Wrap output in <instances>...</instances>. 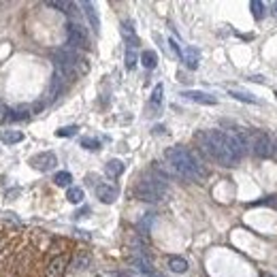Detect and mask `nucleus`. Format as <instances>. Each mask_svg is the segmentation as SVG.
Returning <instances> with one entry per match:
<instances>
[{
    "label": "nucleus",
    "mask_w": 277,
    "mask_h": 277,
    "mask_svg": "<svg viewBox=\"0 0 277 277\" xmlns=\"http://www.w3.org/2000/svg\"><path fill=\"white\" fill-rule=\"evenodd\" d=\"M162 96H164V88H162V83H158V86L154 88V92H152V98H149V105L154 107V109H160Z\"/></svg>",
    "instance_id": "nucleus-19"
},
{
    "label": "nucleus",
    "mask_w": 277,
    "mask_h": 277,
    "mask_svg": "<svg viewBox=\"0 0 277 277\" xmlns=\"http://www.w3.org/2000/svg\"><path fill=\"white\" fill-rule=\"evenodd\" d=\"M273 13H275V15H277V3H275V5H273Z\"/></svg>",
    "instance_id": "nucleus-29"
},
{
    "label": "nucleus",
    "mask_w": 277,
    "mask_h": 277,
    "mask_svg": "<svg viewBox=\"0 0 277 277\" xmlns=\"http://www.w3.org/2000/svg\"><path fill=\"white\" fill-rule=\"evenodd\" d=\"M66 37H68V43L73 45L75 49H88L90 47V34L79 21H68L66 23Z\"/></svg>",
    "instance_id": "nucleus-6"
},
{
    "label": "nucleus",
    "mask_w": 277,
    "mask_h": 277,
    "mask_svg": "<svg viewBox=\"0 0 277 277\" xmlns=\"http://www.w3.org/2000/svg\"><path fill=\"white\" fill-rule=\"evenodd\" d=\"M141 64L145 68H149V70L156 68V66H158V54L152 52V49H145L141 54Z\"/></svg>",
    "instance_id": "nucleus-17"
},
{
    "label": "nucleus",
    "mask_w": 277,
    "mask_h": 277,
    "mask_svg": "<svg viewBox=\"0 0 277 277\" xmlns=\"http://www.w3.org/2000/svg\"><path fill=\"white\" fill-rule=\"evenodd\" d=\"M105 173L109 175V177H113V179L119 177V175L124 173V162L122 160H109V162L105 164Z\"/></svg>",
    "instance_id": "nucleus-16"
},
{
    "label": "nucleus",
    "mask_w": 277,
    "mask_h": 277,
    "mask_svg": "<svg viewBox=\"0 0 277 277\" xmlns=\"http://www.w3.org/2000/svg\"><path fill=\"white\" fill-rule=\"evenodd\" d=\"M182 58H184V62H186V66H188L190 70L198 68V62H200V52L196 49L194 45H188L186 49L182 52Z\"/></svg>",
    "instance_id": "nucleus-11"
},
{
    "label": "nucleus",
    "mask_w": 277,
    "mask_h": 277,
    "mask_svg": "<svg viewBox=\"0 0 277 277\" xmlns=\"http://www.w3.org/2000/svg\"><path fill=\"white\" fill-rule=\"evenodd\" d=\"M168 269L173 273H186L188 271V260L182 258V256H168Z\"/></svg>",
    "instance_id": "nucleus-15"
},
{
    "label": "nucleus",
    "mask_w": 277,
    "mask_h": 277,
    "mask_svg": "<svg viewBox=\"0 0 277 277\" xmlns=\"http://www.w3.org/2000/svg\"><path fill=\"white\" fill-rule=\"evenodd\" d=\"M81 9H83V13H86L88 21L92 23V28L98 32V30H100V19H98V13H96L94 5H92V3H81Z\"/></svg>",
    "instance_id": "nucleus-13"
},
{
    "label": "nucleus",
    "mask_w": 277,
    "mask_h": 277,
    "mask_svg": "<svg viewBox=\"0 0 277 277\" xmlns=\"http://www.w3.org/2000/svg\"><path fill=\"white\" fill-rule=\"evenodd\" d=\"M0 141L7 143V145H15V143L23 141V132L21 130H0Z\"/></svg>",
    "instance_id": "nucleus-14"
},
{
    "label": "nucleus",
    "mask_w": 277,
    "mask_h": 277,
    "mask_svg": "<svg viewBox=\"0 0 277 277\" xmlns=\"http://www.w3.org/2000/svg\"><path fill=\"white\" fill-rule=\"evenodd\" d=\"M79 128L77 126H64V128H60V130H56V135L58 137H73L75 132H77Z\"/></svg>",
    "instance_id": "nucleus-27"
},
{
    "label": "nucleus",
    "mask_w": 277,
    "mask_h": 277,
    "mask_svg": "<svg viewBox=\"0 0 277 277\" xmlns=\"http://www.w3.org/2000/svg\"><path fill=\"white\" fill-rule=\"evenodd\" d=\"M117 194H119V190L115 186H111V184H98L96 186V196H98V200L105 203V205L115 203Z\"/></svg>",
    "instance_id": "nucleus-9"
},
{
    "label": "nucleus",
    "mask_w": 277,
    "mask_h": 277,
    "mask_svg": "<svg viewBox=\"0 0 277 277\" xmlns=\"http://www.w3.org/2000/svg\"><path fill=\"white\" fill-rule=\"evenodd\" d=\"M66 198H68L70 203H73V205H79L83 198H86V194H83V190H81V188H68Z\"/></svg>",
    "instance_id": "nucleus-21"
},
{
    "label": "nucleus",
    "mask_w": 277,
    "mask_h": 277,
    "mask_svg": "<svg viewBox=\"0 0 277 277\" xmlns=\"http://www.w3.org/2000/svg\"><path fill=\"white\" fill-rule=\"evenodd\" d=\"M164 158L168 162V168L179 177H186L190 182H200V179L207 177V168H205L203 162L184 145L168 147L164 152Z\"/></svg>",
    "instance_id": "nucleus-2"
},
{
    "label": "nucleus",
    "mask_w": 277,
    "mask_h": 277,
    "mask_svg": "<svg viewBox=\"0 0 277 277\" xmlns=\"http://www.w3.org/2000/svg\"><path fill=\"white\" fill-rule=\"evenodd\" d=\"M122 37H124V41L128 43V47H132V49L139 45V37H137V32H135L132 21H124L122 23Z\"/></svg>",
    "instance_id": "nucleus-12"
},
{
    "label": "nucleus",
    "mask_w": 277,
    "mask_h": 277,
    "mask_svg": "<svg viewBox=\"0 0 277 277\" xmlns=\"http://www.w3.org/2000/svg\"><path fill=\"white\" fill-rule=\"evenodd\" d=\"M13 115H9V119H23V117H28V109H15V111H11Z\"/></svg>",
    "instance_id": "nucleus-28"
},
{
    "label": "nucleus",
    "mask_w": 277,
    "mask_h": 277,
    "mask_svg": "<svg viewBox=\"0 0 277 277\" xmlns=\"http://www.w3.org/2000/svg\"><path fill=\"white\" fill-rule=\"evenodd\" d=\"M70 182H73V175H70L68 171H60V173L54 177V184L60 186V188H68Z\"/></svg>",
    "instance_id": "nucleus-20"
},
{
    "label": "nucleus",
    "mask_w": 277,
    "mask_h": 277,
    "mask_svg": "<svg viewBox=\"0 0 277 277\" xmlns=\"http://www.w3.org/2000/svg\"><path fill=\"white\" fill-rule=\"evenodd\" d=\"M166 184L160 182V179H141V182L135 186V196L139 200H145V203H158L166 196Z\"/></svg>",
    "instance_id": "nucleus-4"
},
{
    "label": "nucleus",
    "mask_w": 277,
    "mask_h": 277,
    "mask_svg": "<svg viewBox=\"0 0 277 277\" xmlns=\"http://www.w3.org/2000/svg\"><path fill=\"white\" fill-rule=\"evenodd\" d=\"M247 137V147L251 149V154L258 156V158H267V156H271V139L267 132H262V130H254V132H249Z\"/></svg>",
    "instance_id": "nucleus-5"
},
{
    "label": "nucleus",
    "mask_w": 277,
    "mask_h": 277,
    "mask_svg": "<svg viewBox=\"0 0 277 277\" xmlns=\"http://www.w3.org/2000/svg\"><path fill=\"white\" fill-rule=\"evenodd\" d=\"M47 7H52V9H60L62 13H73L70 9H75L73 3H47Z\"/></svg>",
    "instance_id": "nucleus-25"
},
{
    "label": "nucleus",
    "mask_w": 277,
    "mask_h": 277,
    "mask_svg": "<svg viewBox=\"0 0 277 277\" xmlns=\"http://www.w3.org/2000/svg\"><path fill=\"white\" fill-rule=\"evenodd\" d=\"M194 141L205 156L224 166H235L247 152V137L243 132L200 130L194 135Z\"/></svg>",
    "instance_id": "nucleus-1"
},
{
    "label": "nucleus",
    "mask_w": 277,
    "mask_h": 277,
    "mask_svg": "<svg viewBox=\"0 0 277 277\" xmlns=\"http://www.w3.org/2000/svg\"><path fill=\"white\" fill-rule=\"evenodd\" d=\"M0 109H3V107H0Z\"/></svg>",
    "instance_id": "nucleus-30"
},
{
    "label": "nucleus",
    "mask_w": 277,
    "mask_h": 277,
    "mask_svg": "<svg viewBox=\"0 0 277 277\" xmlns=\"http://www.w3.org/2000/svg\"><path fill=\"white\" fill-rule=\"evenodd\" d=\"M54 64H56V75L64 81H70L79 75H86L90 68L88 60L77 49H60L54 58Z\"/></svg>",
    "instance_id": "nucleus-3"
},
{
    "label": "nucleus",
    "mask_w": 277,
    "mask_h": 277,
    "mask_svg": "<svg viewBox=\"0 0 277 277\" xmlns=\"http://www.w3.org/2000/svg\"><path fill=\"white\" fill-rule=\"evenodd\" d=\"M228 94L233 96V98L241 100V103H249V105H258V98L256 96H251L247 92H241V90H228Z\"/></svg>",
    "instance_id": "nucleus-18"
},
{
    "label": "nucleus",
    "mask_w": 277,
    "mask_h": 277,
    "mask_svg": "<svg viewBox=\"0 0 277 277\" xmlns=\"http://www.w3.org/2000/svg\"><path fill=\"white\" fill-rule=\"evenodd\" d=\"M30 164L37 168V171L47 173V171H54V168H56L58 158H56L54 152H41V154H37V156H32V158H30Z\"/></svg>",
    "instance_id": "nucleus-7"
},
{
    "label": "nucleus",
    "mask_w": 277,
    "mask_h": 277,
    "mask_svg": "<svg viewBox=\"0 0 277 277\" xmlns=\"http://www.w3.org/2000/svg\"><path fill=\"white\" fill-rule=\"evenodd\" d=\"M81 147H86V149H98L100 147V141L98 139H92V137H83L81 139Z\"/></svg>",
    "instance_id": "nucleus-24"
},
{
    "label": "nucleus",
    "mask_w": 277,
    "mask_h": 277,
    "mask_svg": "<svg viewBox=\"0 0 277 277\" xmlns=\"http://www.w3.org/2000/svg\"><path fill=\"white\" fill-rule=\"evenodd\" d=\"M137 52L135 49H132V47H128V49H126V68L128 70H132V68H135L137 66Z\"/></svg>",
    "instance_id": "nucleus-23"
},
{
    "label": "nucleus",
    "mask_w": 277,
    "mask_h": 277,
    "mask_svg": "<svg viewBox=\"0 0 277 277\" xmlns=\"http://www.w3.org/2000/svg\"><path fill=\"white\" fill-rule=\"evenodd\" d=\"M182 96L188 100L198 103V105H218V98H215V96H211L207 92H200V90H186Z\"/></svg>",
    "instance_id": "nucleus-10"
},
{
    "label": "nucleus",
    "mask_w": 277,
    "mask_h": 277,
    "mask_svg": "<svg viewBox=\"0 0 277 277\" xmlns=\"http://www.w3.org/2000/svg\"><path fill=\"white\" fill-rule=\"evenodd\" d=\"M90 264V254H79L77 260H75V267L73 269H86Z\"/></svg>",
    "instance_id": "nucleus-26"
},
{
    "label": "nucleus",
    "mask_w": 277,
    "mask_h": 277,
    "mask_svg": "<svg viewBox=\"0 0 277 277\" xmlns=\"http://www.w3.org/2000/svg\"><path fill=\"white\" fill-rule=\"evenodd\" d=\"M249 9H251V15H254L256 19H262V17H264V5L260 3V0H251Z\"/></svg>",
    "instance_id": "nucleus-22"
},
{
    "label": "nucleus",
    "mask_w": 277,
    "mask_h": 277,
    "mask_svg": "<svg viewBox=\"0 0 277 277\" xmlns=\"http://www.w3.org/2000/svg\"><path fill=\"white\" fill-rule=\"evenodd\" d=\"M66 267H68V256H56L49 260L45 269V277H62L66 273Z\"/></svg>",
    "instance_id": "nucleus-8"
}]
</instances>
